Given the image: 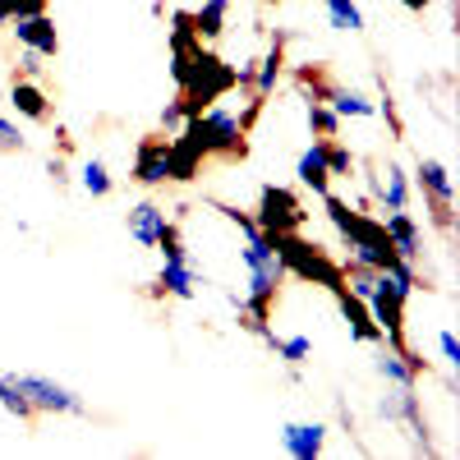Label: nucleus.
I'll use <instances>...</instances> for the list:
<instances>
[{"mask_svg":"<svg viewBox=\"0 0 460 460\" xmlns=\"http://www.w3.org/2000/svg\"><path fill=\"white\" fill-rule=\"evenodd\" d=\"M208 208L226 221V226H235L240 230V262H244V290L240 295H230V309H235L240 327L249 336H267L272 332V309H277V299H281V286H286V262L277 253V240L272 235H262L253 212L235 208V203H221V199H208Z\"/></svg>","mask_w":460,"mask_h":460,"instance_id":"1","label":"nucleus"},{"mask_svg":"<svg viewBox=\"0 0 460 460\" xmlns=\"http://www.w3.org/2000/svg\"><path fill=\"white\" fill-rule=\"evenodd\" d=\"M262 106H267V97H253V93L244 97V111L226 106V97H221V102H212L208 111L189 115V120H184L175 134H184L208 162L235 166V162L249 157V134H253V120L262 115Z\"/></svg>","mask_w":460,"mask_h":460,"instance_id":"2","label":"nucleus"},{"mask_svg":"<svg viewBox=\"0 0 460 460\" xmlns=\"http://www.w3.org/2000/svg\"><path fill=\"white\" fill-rule=\"evenodd\" d=\"M277 240V253L286 262V277H299V281H309V286H323L327 295H336L345 286V272H341V258H332L323 244L314 240H304V230L299 235H272Z\"/></svg>","mask_w":460,"mask_h":460,"instance_id":"3","label":"nucleus"},{"mask_svg":"<svg viewBox=\"0 0 460 460\" xmlns=\"http://www.w3.org/2000/svg\"><path fill=\"white\" fill-rule=\"evenodd\" d=\"M377 419L392 424V429H405L419 456H438V442H433V429H429L424 401H419V387H396V382H387V392L377 396Z\"/></svg>","mask_w":460,"mask_h":460,"instance_id":"4","label":"nucleus"},{"mask_svg":"<svg viewBox=\"0 0 460 460\" xmlns=\"http://www.w3.org/2000/svg\"><path fill=\"white\" fill-rule=\"evenodd\" d=\"M414 189L424 194V212H429L433 230H442V235L451 240V235H456V184H451L447 162L419 157V162H414Z\"/></svg>","mask_w":460,"mask_h":460,"instance_id":"5","label":"nucleus"},{"mask_svg":"<svg viewBox=\"0 0 460 460\" xmlns=\"http://www.w3.org/2000/svg\"><path fill=\"white\" fill-rule=\"evenodd\" d=\"M253 221L262 235H299L309 226V208L295 189L286 184H262L258 189V208H253Z\"/></svg>","mask_w":460,"mask_h":460,"instance_id":"6","label":"nucleus"},{"mask_svg":"<svg viewBox=\"0 0 460 460\" xmlns=\"http://www.w3.org/2000/svg\"><path fill=\"white\" fill-rule=\"evenodd\" d=\"M368 314H373V323H377V332H382V345H410L405 341V304H410V290L396 281V277H387V272H377V281H373V290H368Z\"/></svg>","mask_w":460,"mask_h":460,"instance_id":"7","label":"nucleus"},{"mask_svg":"<svg viewBox=\"0 0 460 460\" xmlns=\"http://www.w3.org/2000/svg\"><path fill=\"white\" fill-rule=\"evenodd\" d=\"M14 382L23 387V396L32 401L37 414H60V419H84L88 414V401L74 387H65V382L47 377V373H14Z\"/></svg>","mask_w":460,"mask_h":460,"instance_id":"8","label":"nucleus"},{"mask_svg":"<svg viewBox=\"0 0 460 460\" xmlns=\"http://www.w3.org/2000/svg\"><path fill=\"white\" fill-rule=\"evenodd\" d=\"M5 106L28 125H51L56 120V102L42 88V79H23V74H10L5 84Z\"/></svg>","mask_w":460,"mask_h":460,"instance_id":"9","label":"nucleus"},{"mask_svg":"<svg viewBox=\"0 0 460 460\" xmlns=\"http://www.w3.org/2000/svg\"><path fill=\"white\" fill-rule=\"evenodd\" d=\"M166 157H171V134H143L138 147H134L129 180H134L138 189H162V184H171Z\"/></svg>","mask_w":460,"mask_h":460,"instance_id":"10","label":"nucleus"},{"mask_svg":"<svg viewBox=\"0 0 460 460\" xmlns=\"http://www.w3.org/2000/svg\"><path fill=\"white\" fill-rule=\"evenodd\" d=\"M373 373L382 382H396V387H419V377H429L433 364L419 355V350H410V345H401V350H396V345H377Z\"/></svg>","mask_w":460,"mask_h":460,"instance_id":"11","label":"nucleus"},{"mask_svg":"<svg viewBox=\"0 0 460 460\" xmlns=\"http://www.w3.org/2000/svg\"><path fill=\"white\" fill-rule=\"evenodd\" d=\"M5 28L14 37V47H28V51H37L42 60H56L60 56V28H56L51 10L47 14H28V19H10Z\"/></svg>","mask_w":460,"mask_h":460,"instance_id":"12","label":"nucleus"},{"mask_svg":"<svg viewBox=\"0 0 460 460\" xmlns=\"http://www.w3.org/2000/svg\"><path fill=\"white\" fill-rule=\"evenodd\" d=\"M368 184H373V199H377L382 212H410L414 184H410V175H405L401 162H382V166H373Z\"/></svg>","mask_w":460,"mask_h":460,"instance_id":"13","label":"nucleus"},{"mask_svg":"<svg viewBox=\"0 0 460 460\" xmlns=\"http://www.w3.org/2000/svg\"><path fill=\"white\" fill-rule=\"evenodd\" d=\"M147 299H199L194 258H162V272L147 286Z\"/></svg>","mask_w":460,"mask_h":460,"instance_id":"14","label":"nucleus"},{"mask_svg":"<svg viewBox=\"0 0 460 460\" xmlns=\"http://www.w3.org/2000/svg\"><path fill=\"white\" fill-rule=\"evenodd\" d=\"M281 451L290 460H318L327 451V424H318V419H290L281 429Z\"/></svg>","mask_w":460,"mask_h":460,"instance_id":"15","label":"nucleus"},{"mask_svg":"<svg viewBox=\"0 0 460 460\" xmlns=\"http://www.w3.org/2000/svg\"><path fill=\"white\" fill-rule=\"evenodd\" d=\"M171 221V212L157 203V199H138L129 212H125V230H129V240L138 249H157V235H162V226Z\"/></svg>","mask_w":460,"mask_h":460,"instance_id":"16","label":"nucleus"},{"mask_svg":"<svg viewBox=\"0 0 460 460\" xmlns=\"http://www.w3.org/2000/svg\"><path fill=\"white\" fill-rule=\"evenodd\" d=\"M286 42H290V32H272L267 51L253 60V84H249L253 97H272V93H277L281 74H286Z\"/></svg>","mask_w":460,"mask_h":460,"instance_id":"17","label":"nucleus"},{"mask_svg":"<svg viewBox=\"0 0 460 460\" xmlns=\"http://www.w3.org/2000/svg\"><path fill=\"white\" fill-rule=\"evenodd\" d=\"M332 299H336V309H341L345 327H350V341H359V345H382V332H377V323H373V314H368V304H364L359 295H350V290L341 286Z\"/></svg>","mask_w":460,"mask_h":460,"instance_id":"18","label":"nucleus"},{"mask_svg":"<svg viewBox=\"0 0 460 460\" xmlns=\"http://www.w3.org/2000/svg\"><path fill=\"white\" fill-rule=\"evenodd\" d=\"M295 180H299V189H314L318 199L332 189V171H327V138H314V143L295 157Z\"/></svg>","mask_w":460,"mask_h":460,"instance_id":"19","label":"nucleus"},{"mask_svg":"<svg viewBox=\"0 0 460 460\" xmlns=\"http://www.w3.org/2000/svg\"><path fill=\"white\" fill-rule=\"evenodd\" d=\"M382 230H387L392 249L405 262H419V253H424V230H419V221L410 212H387V217H382Z\"/></svg>","mask_w":460,"mask_h":460,"instance_id":"20","label":"nucleus"},{"mask_svg":"<svg viewBox=\"0 0 460 460\" xmlns=\"http://www.w3.org/2000/svg\"><path fill=\"white\" fill-rule=\"evenodd\" d=\"M166 166H171V184H194L199 175H203V166H208V157L189 143L184 134H171V157H166Z\"/></svg>","mask_w":460,"mask_h":460,"instance_id":"21","label":"nucleus"},{"mask_svg":"<svg viewBox=\"0 0 460 460\" xmlns=\"http://www.w3.org/2000/svg\"><path fill=\"white\" fill-rule=\"evenodd\" d=\"M262 345H267V350H272V355L290 368V377H295V382H299V368L314 359V341H309V336H277V332H267V336H262Z\"/></svg>","mask_w":460,"mask_h":460,"instance_id":"22","label":"nucleus"},{"mask_svg":"<svg viewBox=\"0 0 460 460\" xmlns=\"http://www.w3.org/2000/svg\"><path fill=\"white\" fill-rule=\"evenodd\" d=\"M226 19H230V0H203L199 10H189V23H194V32L208 47H217L226 37Z\"/></svg>","mask_w":460,"mask_h":460,"instance_id":"23","label":"nucleus"},{"mask_svg":"<svg viewBox=\"0 0 460 460\" xmlns=\"http://www.w3.org/2000/svg\"><path fill=\"white\" fill-rule=\"evenodd\" d=\"M0 410H5L10 419H19L23 429H37V424H42V414L32 410V401L23 396V387L14 382V373H0Z\"/></svg>","mask_w":460,"mask_h":460,"instance_id":"24","label":"nucleus"},{"mask_svg":"<svg viewBox=\"0 0 460 460\" xmlns=\"http://www.w3.org/2000/svg\"><path fill=\"white\" fill-rule=\"evenodd\" d=\"M327 106L341 115V120H373V115H377V102H373L368 93H359V88H345V84H336V88H332Z\"/></svg>","mask_w":460,"mask_h":460,"instance_id":"25","label":"nucleus"},{"mask_svg":"<svg viewBox=\"0 0 460 460\" xmlns=\"http://www.w3.org/2000/svg\"><path fill=\"white\" fill-rule=\"evenodd\" d=\"M290 79H295V88H299L304 102H327L332 88H336V79L327 74V65H314V60H309V65H295Z\"/></svg>","mask_w":460,"mask_h":460,"instance_id":"26","label":"nucleus"},{"mask_svg":"<svg viewBox=\"0 0 460 460\" xmlns=\"http://www.w3.org/2000/svg\"><path fill=\"white\" fill-rule=\"evenodd\" d=\"M79 189L88 199H111L115 194V175H111V166L102 162V157H88L84 166H79Z\"/></svg>","mask_w":460,"mask_h":460,"instance_id":"27","label":"nucleus"},{"mask_svg":"<svg viewBox=\"0 0 460 460\" xmlns=\"http://www.w3.org/2000/svg\"><path fill=\"white\" fill-rule=\"evenodd\" d=\"M318 5L327 10V23H332L336 32H350V37L364 32V10L355 5V0H318Z\"/></svg>","mask_w":460,"mask_h":460,"instance_id":"28","label":"nucleus"},{"mask_svg":"<svg viewBox=\"0 0 460 460\" xmlns=\"http://www.w3.org/2000/svg\"><path fill=\"white\" fill-rule=\"evenodd\" d=\"M304 120H309V134H314V138H336L341 125H345L327 102H304Z\"/></svg>","mask_w":460,"mask_h":460,"instance_id":"29","label":"nucleus"},{"mask_svg":"<svg viewBox=\"0 0 460 460\" xmlns=\"http://www.w3.org/2000/svg\"><path fill=\"white\" fill-rule=\"evenodd\" d=\"M355 166H359V157H355V152L350 147H345L341 138H327V171H332V180H350L355 175Z\"/></svg>","mask_w":460,"mask_h":460,"instance_id":"30","label":"nucleus"},{"mask_svg":"<svg viewBox=\"0 0 460 460\" xmlns=\"http://www.w3.org/2000/svg\"><path fill=\"white\" fill-rule=\"evenodd\" d=\"M0 152H28V138H23V129L10 120L5 111H0Z\"/></svg>","mask_w":460,"mask_h":460,"instance_id":"31","label":"nucleus"},{"mask_svg":"<svg viewBox=\"0 0 460 460\" xmlns=\"http://www.w3.org/2000/svg\"><path fill=\"white\" fill-rule=\"evenodd\" d=\"M438 355H442V364L451 368V373H460V341H456V332H438Z\"/></svg>","mask_w":460,"mask_h":460,"instance_id":"32","label":"nucleus"},{"mask_svg":"<svg viewBox=\"0 0 460 460\" xmlns=\"http://www.w3.org/2000/svg\"><path fill=\"white\" fill-rule=\"evenodd\" d=\"M10 74H23V79H42L47 65H42V56H37V51L19 47V60H14V69H10Z\"/></svg>","mask_w":460,"mask_h":460,"instance_id":"33","label":"nucleus"},{"mask_svg":"<svg viewBox=\"0 0 460 460\" xmlns=\"http://www.w3.org/2000/svg\"><path fill=\"white\" fill-rule=\"evenodd\" d=\"M28 14H47V0H5V19H28Z\"/></svg>","mask_w":460,"mask_h":460,"instance_id":"34","label":"nucleus"},{"mask_svg":"<svg viewBox=\"0 0 460 460\" xmlns=\"http://www.w3.org/2000/svg\"><path fill=\"white\" fill-rule=\"evenodd\" d=\"M184 120H189V115H184V102H180V97H171V102L162 106V129H166V134H175Z\"/></svg>","mask_w":460,"mask_h":460,"instance_id":"35","label":"nucleus"},{"mask_svg":"<svg viewBox=\"0 0 460 460\" xmlns=\"http://www.w3.org/2000/svg\"><path fill=\"white\" fill-rule=\"evenodd\" d=\"M377 115H382V120L392 125V134H396V138L405 134V120L396 115V102H392V93H382V97H377Z\"/></svg>","mask_w":460,"mask_h":460,"instance_id":"36","label":"nucleus"},{"mask_svg":"<svg viewBox=\"0 0 460 460\" xmlns=\"http://www.w3.org/2000/svg\"><path fill=\"white\" fill-rule=\"evenodd\" d=\"M47 175H51L56 189H69V166H65V157H51V162H47Z\"/></svg>","mask_w":460,"mask_h":460,"instance_id":"37","label":"nucleus"},{"mask_svg":"<svg viewBox=\"0 0 460 460\" xmlns=\"http://www.w3.org/2000/svg\"><path fill=\"white\" fill-rule=\"evenodd\" d=\"M401 5H405V10H410V14H424V10H429V5H433V0H401Z\"/></svg>","mask_w":460,"mask_h":460,"instance_id":"38","label":"nucleus"}]
</instances>
